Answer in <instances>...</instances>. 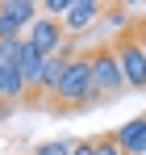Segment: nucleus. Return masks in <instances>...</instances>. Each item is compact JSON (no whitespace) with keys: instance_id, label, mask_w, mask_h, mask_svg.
I'll return each instance as SVG.
<instances>
[{"instance_id":"15","label":"nucleus","mask_w":146,"mask_h":155,"mask_svg":"<svg viewBox=\"0 0 146 155\" xmlns=\"http://www.w3.org/2000/svg\"><path fill=\"white\" fill-rule=\"evenodd\" d=\"M121 4H138V0H121Z\"/></svg>"},{"instance_id":"12","label":"nucleus","mask_w":146,"mask_h":155,"mask_svg":"<svg viewBox=\"0 0 146 155\" xmlns=\"http://www.w3.org/2000/svg\"><path fill=\"white\" fill-rule=\"evenodd\" d=\"M0 97H4V63H0Z\"/></svg>"},{"instance_id":"7","label":"nucleus","mask_w":146,"mask_h":155,"mask_svg":"<svg viewBox=\"0 0 146 155\" xmlns=\"http://www.w3.org/2000/svg\"><path fill=\"white\" fill-rule=\"evenodd\" d=\"M113 138H117V147H121L125 155H146V113H138V117H129L125 126H117Z\"/></svg>"},{"instance_id":"3","label":"nucleus","mask_w":146,"mask_h":155,"mask_svg":"<svg viewBox=\"0 0 146 155\" xmlns=\"http://www.w3.org/2000/svg\"><path fill=\"white\" fill-rule=\"evenodd\" d=\"M113 51H117V63H121V76L129 92H146V46L138 34H121L113 38Z\"/></svg>"},{"instance_id":"16","label":"nucleus","mask_w":146,"mask_h":155,"mask_svg":"<svg viewBox=\"0 0 146 155\" xmlns=\"http://www.w3.org/2000/svg\"><path fill=\"white\" fill-rule=\"evenodd\" d=\"M142 46H146V42H142Z\"/></svg>"},{"instance_id":"14","label":"nucleus","mask_w":146,"mask_h":155,"mask_svg":"<svg viewBox=\"0 0 146 155\" xmlns=\"http://www.w3.org/2000/svg\"><path fill=\"white\" fill-rule=\"evenodd\" d=\"M138 38H142V42H146V25H142V34H138Z\"/></svg>"},{"instance_id":"13","label":"nucleus","mask_w":146,"mask_h":155,"mask_svg":"<svg viewBox=\"0 0 146 155\" xmlns=\"http://www.w3.org/2000/svg\"><path fill=\"white\" fill-rule=\"evenodd\" d=\"M25 4H33V8H42V0H25Z\"/></svg>"},{"instance_id":"6","label":"nucleus","mask_w":146,"mask_h":155,"mask_svg":"<svg viewBox=\"0 0 146 155\" xmlns=\"http://www.w3.org/2000/svg\"><path fill=\"white\" fill-rule=\"evenodd\" d=\"M100 17H104V0H75L71 13L63 17V29H67V38H88Z\"/></svg>"},{"instance_id":"9","label":"nucleus","mask_w":146,"mask_h":155,"mask_svg":"<svg viewBox=\"0 0 146 155\" xmlns=\"http://www.w3.org/2000/svg\"><path fill=\"white\" fill-rule=\"evenodd\" d=\"M75 0H42V17H54V21H63L67 13H71Z\"/></svg>"},{"instance_id":"10","label":"nucleus","mask_w":146,"mask_h":155,"mask_svg":"<svg viewBox=\"0 0 146 155\" xmlns=\"http://www.w3.org/2000/svg\"><path fill=\"white\" fill-rule=\"evenodd\" d=\"M96 155H125V151L117 147V138H113V134H100V138H96Z\"/></svg>"},{"instance_id":"8","label":"nucleus","mask_w":146,"mask_h":155,"mask_svg":"<svg viewBox=\"0 0 146 155\" xmlns=\"http://www.w3.org/2000/svg\"><path fill=\"white\" fill-rule=\"evenodd\" d=\"M33 155H71V138H50V143H38Z\"/></svg>"},{"instance_id":"4","label":"nucleus","mask_w":146,"mask_h":155,"mask_svg":"<svg viewBox=\"0 0 146 155\" xmlns=\"http://www.w3.org/2000/svg\"><path fill=\"white\" fill-rule=\"evenodd\" d=\"M25 38H29V46L42 54V59H46V54H59L67 42H71V38H67V29H63V21L42 17V13H38V21L29 25V34H25Z\"/></svg>"},{"instance_id":"11","label":"nucleus","mask_w":146,"mask_h":155,"mask_svg":"<svg viewBox=\"0 0 146 155\" xmlns=\"http://www.w3.org/2000/svg\"><path fill=\"white\" fill-rule=\"evenodd\" d=\"M71 155H96V138H71Z\"/></svg>"},{"instance_id":"5","label":"nucleus","mask_w":146,"mask_h":155,"mask_svg":"<svg viewBox=\"0 0 146 155\" xmlns=\"http://www.w3.org/2000/svg\"><path fill=\"white\" fill-rule=\"evenodd\" d=\"M38 21V8L25 0H0V38H25Z\"/></svg>"},{"instance_id":"2","label":"nucleus","mask_w":146,"mask_h":155,"mask_svg":"<svg viewBox=\"0 0 146 155\" xmlns=\"http://www.w3.org/2000/svg\"><path fill=\"white\" fill-rule=\"evenodd\" d=\"M88 59H92V84H96V92L104 101L129 92V88H125V76H121V63H117V51H113L109 42H104V46H92Z\"/></svg>"},{"instance_id":"1","label":"nucleus","mask_w":146,"mask_h":155,"mask_svg":"<svg viewBox=\"0 0 146 155\" xmlns=\"http://www.w3.org/2000/svg\"><path fill=\"white\" fill-rule=\"evenodd\" d=\"M96 101H104V97H100L96 84H92V59L88 54H75L71 63H67V71H63V80H59L50 105H54V113H79V109H88V105H96Z\"/></svg>"}]
</instances>
